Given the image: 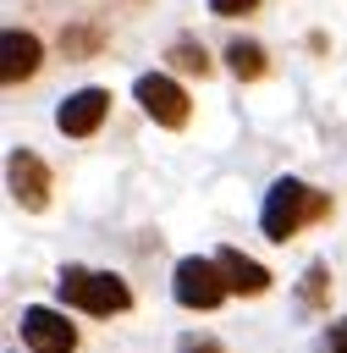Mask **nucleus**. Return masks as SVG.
Segmentation results:
<instances>
[{
    "mask_svg": "<svg viewBox=\"0 0 347 353\" xmlns=\"http://www.w3.org/2000/svg\"><path fill=\"white\" fill-rule=\"evenodd\" d=\"M325 215H330V193H319L297 176H275L270 193H264V210H259V232L270 243H286V237H297L303 226H314Z\"/></svg>",
    "mask_w": 347,
    "mask_h": 353,
    "instance_id": "obj_1",
    "label": "nucleus"
},
{
    "mask_svg": "<svg viewBox=\"0 0 347 353\" xmlns=\"http://www.w3.org/2000/svg\"><path fill=\"white\" fill-rule=\"evenodd\" d=\"M55 292L61 303L83 309V314H127L132 309V287L116 276V270H88V265H66L55 276Z\"/></svg>",
    "mask_w": 347,
    "mask_h": 353,
    "instance_id": "obj_2",
    "label": "nucleus"
},
{
    "mask_svg": "<svg viewBox=\"0 0 347 353\" xmlns=\"http://www.w3.org/2000/svg\"><path fill=\"white\" fill-rule=\"evenodd\" d=\"M226 276H220V265L215 259H204V254H182L176 259V270H171V298L182 303V309H220L226 303Z\"/></svg>",
    "mask_w": 347,
    "mask_h": 353,
    "instance_id": "obj_3",
    "label": "nucleus"
},
{
    "mask_svg": "<svg viewBox=\"0 0 347 353\" xmlns=\"http://www.w3.org/2000/svg\"><path fill=\"white\" fill-rule=\"evenodd\" d=\"M132 99L143 105L149 121H160V127H187L193 99H187V88H182L176 77H165V72H143V77L132 83Z\"/></svg>",
    "mask_w": 347,
    "mask_h": 353,
    "instance_id": "obj_4",
    "label": "nucleus"
},
{
    "mask_svg": "<svg viewBox=\"0 0 347 353\" xmlns=\"http://www.w3.org/2000/svg\"><path fill=\"white\" fill-rule=\"evenodd\" d=\"M22 342L33 353H72L77 347V325L50 303H28L22 309Z\"/></svg>",
    "mask_w": 347,
    "mask_h": 353,
    "instance_id": "obj_5",
    "label": "nucleus"
},
{
    "mask_svg": "<svg viewBox=\"0 0 347 353\" xmlns=\"http://www.w3.org/2000/svg\"><path fill=\"white\" fill-rule=\"evenodd\" d=\"M110 116V88H72L61 105H55V127L66 132V138H88V132H99V121Z\"/></svg>",
    "mask_w": 347,
    "mask_h": 353,
    "instance_id": "obj_6",
    "label": "nucleus"
},
{
    "mask_svg": "<svg viewBox=\"0 0 347 353\" xmlns=\"http://www.w3.org/2000/svg\"><path fill=\"white\" fill-rule=\"evenodd\" d=\"M6 188L22 210H44L50 204V165L33 154V149H11L6 160Z\"/></svg>",
    "mask_w": 347,
    "mask_h": 353,
    "instance_id": "obj_7",
    "label": "nucleus"
},
{
    "mask_svg": "<svg viewBox=\"0 0 347 353\" xmlns=\"http://www.w3.org/2000/svg\"><path fill=\"white\" fill-rule=\"evenodd\" d=\"M39 66H44V44H39V33H28V28H6V33H0V77H6V83H28Z\"/></svg>",
    "mask_w": 347,
    "mask_h": 353,
    "instance_id": "obj_8",
    "label": "nucleus"
},
{
    "mask_svg": "<svg viewBox=\"0 0 347 353\" xmlns=\"http://www.w3.org/2000/svg\"><path fill=\"white\" fill-rule=\"evenodd\" d=\"M215 265H220V276H226L231 292H242V298H264V292H270V270H264L253 254H242V248H220Z\"/></svg>",
    "mask_w": 347,
    "mask_h": 353,
    "instance_id": "obj_9",
    "label": "nucleus"
},
{
    "mask_svg": "<svg viewBox=\"0 0 347 353\" xmlns=\"http://www.w3.org/2000/svg\"><path fill=\"white\" fill-rule=\"evenodd\" d=\"M226 66H231L237 83H259V77L270 72V55H264V44H253V39H231V44H226Z\"/></svg>",
    "mask_w": 347,
    "mask_h": 353,
    "instance_id": "obj_10",
    "label": "nucleus"
},
{
    "mask_svg": "<svg viewBox=\"0 0 347 353\" xmlns=\"http://www.w3.org/2000/svg\"><path fill=\"white\" fill-rule=\"evenodd\" d=\"M165 61L176 66V72H193V77H209V50L198 44V39H171V50H165Z\"/></svg>",
    "mask_w": 347,
    "mask_h": 353,
    "instance_id": "obj_11",
    "label": "nucleus"
},
{
    "mask_svg": "<svg viewBox=\"0 0 347 353\" xmlns=\"http://www.w3.org/2000/svg\"><path fill=\"white\" fill-rule=\"evenodd\" d=\"M325 287H330V270L314 259L308 270H303V287H297V298H303V309H319L325 303Z\"/></svg>",
    "mask_w": 347,
    "mask_h": 353,
    "instance_id": "obj_12",
    "label": "nucleus"
},
{
    "mask_svg": "<svg viewBox=\"0 0 347 353\" xmlns=\"http://www.w3.org/2000/svg\"><path fill=\"white\" fill-rule=\"evenodd\" d=\"M319 353H347V314L325 325V336H319Z\"/></svg>",
    "mask_w": 347,
    "mask_h": 353,
    "instance_id": "obj_13",
    "label": "nucleus"
},
{
    "mask_svg": "<svg viewBox=\"0 0 347 353\" xmlns=\"http://www.w3.org/2000/svg\"><path fill=\"white\" fill-rule=\"evenodd\" d=\"M253 6H259V0H209V11H215V17H248Z\"/></svg>",
    "mask_w": 347,
    "mask_h": 353,
    "instance_id": "obj_14",
    "label": "nucleus"
},
{
    "mask_svg": "<svg viewBox=\"0 0 347 353\" xmlns=\"http://www.w3.org/2000/svg\"><path fill=\"white\" fill-rule=\"evenodd\" d=\"M182 353H220V342H215V336H187Z\"/></svg>",
    "mask_w": 347,
    "mask_h": 353,
    "instance_id": "obj_15",
    "label": "nucleus"
}]
</instances>
